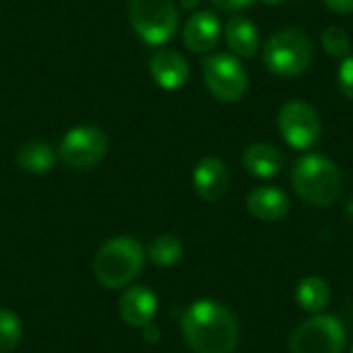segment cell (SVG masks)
Segmentation results:
<instances>
[{
    "label": "cell",
    "instance_id": "cell-1",
    "mask_svg": "<svg viewBox=\"0 0 353 353\" xmlns=\"http://www.w3.org/2000/svg\"><path fill=\"white\" fill-rule=\"evenodd\" d=\"M182 335L194 353H232L240 339V327L232 310L203 298L186 308Z\"/></svg>",
    "mask_w": 353,
    "mask_h": 353
},
{
    "label": "cell",
    "instance_id": "cell-2",
    "mask_svg": "<svg viewBox=\"0 0 353 353\" xmlns=\"http://www.w3.org/2000/svg\"><path fill=\"white\" fill-rule=\"evenodd\" d=\"M341 170L333 159L321 153L300 157L292 170L296 194L312 207H331L341 196Z\"/></svg>",
    "mask_w": 353,
    "mask_h": 353
},
{
    "label": "cell",
    "instance_id": "cell-3",
    "mask_svg": "<svg viewBox=\"0 0 353 353\" xmlns=\"http://www.w3.org/2000/svg\"><path fill=\"white\" fill-rule=\"evenodd\" d=\"M143 265V244L132 236H116L97 250L93 261V273L105 290H120L139 277Z\"/></svg>",
    "mask_w": 353,
    "mask_h": 353
},
{
    "label": "cell",
    "instance_id": "cell-4",
    "mask_svg": "<svg viewBox=\"0 0 353 353\" xmlns=\"http://www.w3.org/2000/svg\"><path fill=\"white\" fill-rule=\"evenodd\" d=\"M312 54V41L302 29L283 27L267 39L263 48V62L267 70L273 72L275 77L292 79L308 70Z\"/></svg>",
    "mask_w": 353,
    "mask_h": 353
},
{
    "label": "cell",
    "instance_id": "cell-5",
    "mask_svg": "<svg viewBox=\"0 0 353 353\" xmlns=\"http://www.w3.org/2000/svg\"><path fill=\"white\" fill-rule=\"evenodd\" d=\"M128 19L149 46H163L178 29L180 12L174 0H128Z\"/></svg>",
    "mask_w": 353,
    "mask_h": 353
},
{
    "label": "cell",
    "instance_id": "cell-6",
    "mask_svg": "<svg viewBox=\"0 0 353 353\" xmlns=\"http://www.w3.org/2000/svg\"><path fill=\"white\" fill-rule=\"evenodd\" d=\"M290 353H343L347 331L331 314H314L290 335Z\"/></svg>",
    "mask_w": 353,
    "mask_h": 353
},
{
    "label": "cell",
    "instance_id": "cell-7",
    "mask_svg": "<svg viewBox=\"0 0 353 353\" xmlns=\"http://www.w3.org/2000/svg\"><path fill=\"white\" fill-rule=\"evenodd\" d=\"M203 79L209 93L223 101H240L248 89V72L238 56L228 52L211 54L203 60Z\"/></svg>",
    "mask_w": 353,
    "mask_h": 353
},
{
    "label": "cell",
    "instance_id": "cell-8",
    "mask_svg": "<svg viewBox=\"0 0 353 353\" xmlns=\"http://www.w3.org/2000/svg\"><path fill=\"white\" fill-rule=\"evenodd\" d=\"M277 126L283 141L298 151L314 147L323 134V122L316 108L304 99H292L281 105Z\"/></svg>",
    "mask_w": 353,
    "mask_h": 353
},
{
    "label": "cell",
    "instance_id": "cell-9",
    "mask_svg": "<svg viewBox=\"0 0 353 353\" xmlns=\"http://www.w3.org/2000/svg\"><path fill=\"white\" fill-rule=\"evenodd\" d=\"M108 151V137L97 126L70 128L58 147V157L72 170H89L97 165Z\"/></svg>",
    "mask_w": 353,
    "mask_h": 353
},
{
    "label": "cell",
    "instance_id": "cell-10",
    "mask_svg": "<svg viewBox=\"0 0 353 353\" xmlns=\"http://www.w3.org/2000/svg\"><path fill=\"white\" fill-rule=\"evenodd\" d=\"M221 39V21L213 10H196L188 17L182 29L184 46L194 54H207Z\"/></svg>",
    "mask_w": 353,
    "mask_h": 353
},
{
    "label": "cell",
    "instance_id": "cell-11",
    "mask_svg": "<svg viewBox=\"0 0 353 353\" xmlns=\"http://www.w3.org/2000/svg\"><path fill=\"white\" fill-rule=\"evenodd\" d=\"M149 72L153 81L165 91H176L190 79V66L186 58L172 48H159L153 52L149 58Z\"/></svg>",
    "mask_w": 353,
    "mask_h": 353
},
{
    "label": "cell",
    "instance_id": "cell-12",
    "mask_svg": "<svg viewBox=\"0 0 353 353\" xmlns=\"http://www.w3.org/2000/svg\"><path fill=\"white\" fill-rule=\"evenodd\" d=\"M192 186L207 203H217L230 188V170L219 157H203L192 172Z\"/></svg>",
    "mask_w": 353,
    "mask_h": 353
},
{
    "label": "cell",
    "instance_id": "cell-13",
    "mask_svg": "<svg viewBox=\"0 0 353 353\" xmlns=\"http://www.w3.org/2000/svg\"><path fill=\"white\" fill-rule=\"evenodd\" d=\"M157 314V296L145 285L128 288L120 298V316L132 329H145Z\"/></svg>",
    "mask_w": 353,
    "mask_h": 353
},
{
    "label": "cell",
    "instance_id": "cell-14",
    "mask_svg": "<svg viewBox=\"0 0 353 353\" xmlns=\"http://www.w3.org/2000/svg\"><path fill=\"white\" fill-rule=\"evenodd\" d=\"M246 209L259 221H281L290 213V196L277 186H259L246 196Z\"/></svg>",
    "mask_w": 353,
    "mask_h": 353
},
{
    "label": "cell",
    "instance_id": "cell-15",
    "mask_svg": "<svg viewBox=\"0 0 353 353\" xmlns=\"http://www.w3.org/2000/svg\"><path fill=\"white\" fill-rule=\"evenodd\" d=\"M223 37L228 48L234 52L238 58H254L261 46L259 37V27L252 19L244 14H234L225 27H223Z\"/></svg>",
    "mask_w": 353,
    "mask_h": 353
},
{
    "label": "cell",
    "instance_id": "cell-16",
    "mask_svg": "<svg viewBox=\"0 0 353 353\" xmlns=\"http://www.w3.org/2000/svg\"><path fill=\"white\" fill-rule=\"evenodd\" d=\"M242 163L246 168V172L254 178H261V180H269V178H275L281 174L283 165H285V159H283V153L271 145V143H252L244 155H242Z\"/></svg>",
    "mask_w": 353,
    "mask_h": 353
},
{
    "label": "cell",
    "instance_id": "cell-17",
    "mask_svg": "<svg viewBox=\"0 0 353 353\" xmlns=\"http://www.w3.org/2000/svg\"><path fill=\"white\" fill-rule=\"evenodd\" d=\"M58 153L52 149V145L43 143V141H31L25 143L19 151H17V163L21 170L29 172V174H46L54 168Z\"/></svg>",
    "mask_w": 353,
    "mask_h": 353
},
{
    "label": "cell",
    "instance_id": "cell-18",
    "mask_svg": "<svg viewBox=\"0 0 353 353\" xmlns=\"http://www.w3.org/2000/svg\"><path fill=\"white\" fill-rule=\"evenodd\" d=\"M296 300L302 310L310 314H321L331 302V288L325 279L316 275L306 277L296 288Z\"/></svg>",
    "mask_w": 353,
    "mask_h": 353
},
{
    "label": "cell",
    "instance_id": "cell-19",
    "mask_svg": "<svg viewBox=\"0 0 353 353\" xmlns=\"http://www.w3.org/2000/svg\"><path fill=\"white\" fill-rule=\"evenodd\" d=\"M182 242L176 236H159L149 244L147 256L151 259V263H155L157 267H172L182 259Z\"/></svg>",
    "mask_w": 353,
    "mask_h": 353
},
{
    "label": "cell",
    "instance_id": "cell-20",
    "mask_svg": "<svg viewBox=\"0 0 353 353\" xmlns=\"http://www.w3.org/2000/svg\"><path fill=\"white\" fill-rule=\"evenodd\" d=\"M321 43H323V50L333 58L343 60L352 54V39L343 27H337V25L327 27L321 35Z\"/></svg>",
    "mask_w": 353,
    "mask_h": 353
},
{
    "label": "cell",
    "instance_id": "cell-21",
    "mask_svg": "<svg viewBox=\"0 0 353 353\" xmlns=\"http://www.w3.org/2000/svg\"><path fill=\"white\" fill-rule=\"evenodd\" d=\"M23 337V327L21 321L14 312L10 310H0V352H12Z\"/></svg>",
    "mask_w": 353,
    "mask_h": 353
},
{
    "label": "cell",
    "instance_id": "cell-22",
    "mask_svg": "<svg viewBox=\"0 0 353 353\" xmlns=\"http://www.w3.org/2000/svg\"><path fill=\"white\" fill-rule=\"evenodd\" d=\"M337 85L339 91L353 101V52L341 60L339 70H337Z\"/></svg>",
    "mask_w": 353,
    "mask_h": 353
},
{
    "label": "cell",
    "instance_id": "cell-23",
    "mask_svg": "<svg viewBox=\"0 0 353 353\" xmlns=\"http://www.w3.org/2000/svg\"><path fill=\"white\" fill-rule=\"evenodd\" d=\"M215 8L225 12H238L242 8H248L254 0H209Z\"/></svg>",
    "mask_w": 353,
    "mask_h": 353
},
{
    "label": "cell",
    "instance_id": "cell-24",
    "mask_svg": "<svg viewBox=\"0 0 353 353\" xmlns=\"http://www.w3.org/2000/svg\"><path fill=\"white\" fill-rule=\"evenodd\" d=\"M323 2L331 12H337V14L353 12V0H323Z\"/></svg>",
    "mask_w": 353,
    "mask_h": 353
},
{
    "label": "cell",
    "instance_id": "cell-25",
    "mask_svg": "<svg viewBox=\"0 0 353 353\" xmlns=\"http://www.w3.org/2000/svg\"><path fill=\"white\" fill-rule=\"evenodd\" d=\"M143 337H145L147 343H157V341H159V329L151 323V325H147V327L143 329Z\"/></svg>",
    "mask_w": 353,
    "mask_h": 353
},
{
    "label": "cell",
    "instance_id": "cell-26",
    "mask_svg": "<svg viewBox=\"0 0 353 353\" xmlns=\"http://www.w3.org/2000/svg\"><path fill=\"white\" fill-rule=\"evenodd\" d=\"M199 4H201V0H180V6H182V8H186V10H194V12H196Z\"/></svg>",
    "mask_w": 353,
    "mask_h": 353
},
{
    "label": "cell",
    "instance_id": "cell-27",
    "mask_svg": "<svg viewBox=\"0 0 353 353\" xmlns=\"http://www.w3.org/2000/svg\"><path fill=\"white\" fill-rule=\"evenodd\" d=\"M261 2H265V4H273V6H275V4H281L283 0H261Z\"/></svg>",
    "mask_w": 353,
    "mask_h": 353
},
{
    "label": "cell",
    "instance_id": "cell-28",
    "mask_svg": "<svg viewBox=\"0 0 353 353\" xmlns=\"http://www.w3.org/2000/svg\"><path fill=\"white\" fill-rule=\"evenodd\" d=\"M0 353H4V352H0Z\"/></svg>",
    "mask_w": 353,
    "mask_h": 353
},
{
    "label": "cell",
    "instance_id": "cell-29",
    "mask_svg": "<svg viewBox=\"0 0 353 353\" xmlns=\"http://www.w3.org/2000/svg\"><path fill=\"white\" fill-rule=\"evenodd\" d=\"M352 353H353V350H352Z\"/></svg>",
    "mask_w": 353,
    "mask_h": 353
}]
</instances>
